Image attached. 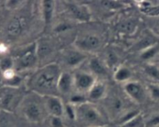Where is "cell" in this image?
Listing matches in <instances>:
<instances>
[{"label": "cell", "instance_id": "cell-1", "mask_svg": "<svg viewBox=\"0 0 159 127\" xmlns=\"http://www.w3.org/2000/svg\"><path fill=\"white\" fill-rule=\"evenodd\" d=\"M61 72L57 64H48L33 73L26 82L27 88L42 97L57 95V82Z\"/></svg>", "mask_w": 159, "mask_h": 127}, {"label": "cell", "instance_id": "cell-2", "mask_svg": "<svg viewBox=\"0 0 159 127\" xmlns=\"http://www.w3.org/2000/svg\"><path fill=\"white\" fill-rule=\"evenodd\" d=\"M75 120L84 127H95L107 125V119L99 108L86 102L75 106Z\"/></svg>", "mask_w": 159, "mask_h": 127}, {"label": "cell", "instance_id": "cell-3", "mask_svg": "<svg viewBox=\"0 0 159 127\" xmlns=\"http://www.w3.org/2000/svg\"><path fill=\"white\" fill-rule=\"evenodd\" d=\"M26 95L25 91L20 87H0V110L13 113L21 105Z\"/></svg>", "mask_w": 159, "mask_h": 127}, {"label": "cell", "instance_id": "cell-4", "mask_svg": "<svg viewBox=\"0 0 159 127\" xmlns=\"http://www.w3.org/2000/svg\"><path fill=\"white\" fill-rule=\"evenodd\" d=\"M105 108L107 115L112 120L120 123L127 115L134 110L127 103V101L119 94H112L104 98Z\"/></svg>", "mask_w": 159, "mask_h": 127}, {"label": "cell", "instance_id": "cell-5", "mask_svg": "<svg viewBox=\"0 0 159 127\" xmlns=\"http://www.w3.org/2000/svg\"><path fill=\"white\" fill-rule=\"evenodd\" d=\"M22 113L26 120L33 123H39L44 119L47 113L42 99H36L34 97L29 98L27 95L23 99L21 104Z\"/></svg>", "mask_w": 159, "mask_h": 127}, {"label": "cell", "instance_id": "cell-6", "mask_svg": "<svg viewBox=\"0 0 159 127\" xmlns=\"http://www.w3.org/2000/svg\"><path fill=\"white\" fill-rule=\"evenodd\" d=\"M14 60V70L22 71L35 66L38 61L37 54V43H32L20 51Z\"/></svg>", "mask_w": 159, "mask_h": 127}, {"label": "cell", "instance_id": "cell-7", "mask_svg": "<svg viewBox=\"0 0 159 127\" xmlns=\"http://www.w3.org/2000/svg\"><path fill=\"white\" fill-rule=\"evenodd\" d=\"M74 45L75 47L86 54L98 50L102 46V40L94 33H84L77 37Z\"/></svg>", "mask_w": 159, "mask_h": 127}, {"label": "cell", "instance_id": "cell-8", "mask_svg": "<svg viewBox=\"0 0 159 127\" xmlns=\"http://www.w3.org/2000/svg\"><path fill=\"white\" fill-rule=\"evenodd\" d=\"M28 26V18L23 14L15 15L8 23L6 33L8 38L16 39L23 34Z\"/></svg>", "mask_w": 159, "mask_h": 127}, {"label": "cell", "instance_id": "cell-9", "mask_svg": "<svg viewBox=\"0 0 159 127\" xmlns=\"http://www.w3.org/2000/svg\"><path fill=\"white\" fill-rule=\"evenodd\" d=\"M74 77V88L79 93L88 92L96 84V77L91 72L86 71H78L73 74Z\"/></svg>", "mask_w": 159, "mask_h": 127}, {"label": "cell", "instance_id": "cell-10", "mask_svg": "<svg viewBox=\"0 0 159 127\" xmlns=\"http://www.w3.org/2000/svg\"><path fill=\"white\" fill-rule=\"evenodd\" d=\"M124 92L134 104H140L146 99V90L140 82L129 81L124 85Z\"/></svg>", "mask_w": 159, "mask_h": 127}, {"label": "cell", "instance_id": "cell-11", "mask_svg": "<svg viewBox=\"0 0 159 127\" xmlns=\"http://www.w3.org/2000/svg\"><path fill=\"white\" fill-rule=\"evenodd\" d=\"M65 6L74 20L81 23H87L91 20V13L85 5L75 2H65Z\"/></svg>", "mask_w": 159, "mask_h": 127}, {"label": "cell", "instance_id": "cell-12", "mask_svg": "<svg viewBox=\"0 0 159 127\" xmlns=\"http://www.w3.org/2000/svg\"><path fill=\"white\" fill-rule=\"evenodd\" d=\"M43 101L47 113L50 116L61 118L65 114V106L61 98L57 95L44 96Z\"/></svg>", "mask_w": 159, "mask_h": 127}, {"label": "cell", "instance_id": "cell-13", "mask_svg": "<svg viewBox=\"0 0 159 127\" xmlns=\"http://www.w3.org/2000/svg\"><path fill=\"white\" fill-rule=\"evenodd\" d=\"M87 59V54L75 47L65 51L63 55L64 64L68 68H75L79 66Z\"/></svg>", "mask_w": 159, "mask_h": 127}, {"label": "cell", "instance_id": "cell-14", "mask_svg": "<svg viewBox=\"0 0 159 127\" xmlns=\"http://www.w3.org/2000/svg\"><path fill=\"white\" fill-rule=\"evenodd\" d=\"M74 88L73 74L68 71H62L57 82V91L62 94H69Z\"/></svg>", "mask_w": 159, "mask_h": 127}, {"label": "cell", "instance_id": "cell-15", "mask_svg": "<svg viewBox=\"0 0 159 127\" xmlns=\"http://www.w3.org/2000/svg\"><path fill=\"white\" fill-rule=\"evenodd\" d=\"M40 8H41L42 18L44 22L45 26L51 24L53 20L54 12L56 8V2L52 0H44L40 2Z\"/></svg>", "mask_w": 159, "mask_h": 127}, {"label": "cell", "instance_id": "cell-16", "mask_svg": "<svg viewBox=\"0 0 159 127\" xmlns=\"http://www.w3.org/2000/svg\"><path fill=\"white\" fill-rule=\"evenodd\" d=\"M136 5L142 13L148 16H159V2L152 1H140L136 2Z\"/></svg>", "mask_w": 159, "mask_h": 127}, {"label": "cell", "instance_id": "cell-17", "mask_svg": "<svg viewBox=\"0 0 159 127\" xmlns=\"http://www.w3.org/2000/svg\"><path fill=\"white\" fill-rule=\"evenodd\" d=\"M90 72L95 76H105L107 74V67L103 61L98 57H92L89 61Z\"/></svg>", "mask_w": 159, "mask_h": 127}, {"label": "cell", "instance_id": "cell-18", "mask_svg": "<svg viewBox=\"0 0 159 127\" xmlns=\"http://www.w3.org/2000/svg\"><path fill=\"white\" fill-rule=\"evenodd\" d=\"M54 50V46L51 41L48 40H40L37 42V54L38 60L44 59L51 54Z\"/></svg>", "mask_w": 159, "mask_h": 127}, {"label": "cell", "instance_id": "cell-19", "mask_svg": "<svg viewBox=\"0 0 159 127\" xmlns=\"http://www.w3.org/2000/svg\"><path fill=\"white\" fill-rule=\"evenodd\" d=\"M107 94V86L102 82L96 81L93 88L88 92V99L92 101H99L103 99Z\"/></svg>", "mask_w": 159, "mask_h": 127}, {"label": "cell", "instance_id": "cell-20", "mask_svg": "<svg viewBox=\"0 0 159 127\" xmlns=\"http://www.w3.org/2000/svg\"><path fill=\"white\" fill-rule=\"evenodd\" d=\"M113 77L116 81L125 84L130 81L131 77V71L128 68H126V67H118L115 70Z\"/></svg>", "mask_w": 159, "mask_h": 127}, {"label": "cell", "instance_id": "cell-21", "mask_svg": "<svg viewBox=\"0 0 159 127\" xmlns=\"http://www.w3.org/2000/svg\"><path fill=\"white\" fill-rule=\"evenodd\" d=\"M144 72L152 83L159 85V67L153 64L148 63L144 66Z\"/></svg>", "mask_w": 159, "mask_h": 127}, {"label": "cell", "instance_id": "cell-22", "mask_svg": "<svg viewBox=\"0 0 159 127\" xmlns=\"http://www.w3.org/2000/svg\"><path fill=\"white\" fill-rule=\"evenodd\" d=\"M102 8L109 11H116L128 6V2L122 1H100L99 2Z\"/></svg>", "mask_w": 159, "mask_h": 127}, {"label": "cell", "instance_id": "cell-23", "mask_svg": "<svg viewBox=\"0 0 159 127\" xmlns=\"http://www.w3.org/2000/svg\"><path fill=\"white\" fill-rule=\"evenodd\" d=\"M12 113L0 110V127H13Z\"/></svg>", "mask_w": 159, "mask_h": 127}, {"label": "cell", "instance_id": "cell-24", "mask_svg": "<svg viewBox=\"0 0 159 127\" xmlns=\"http://www.w3.org/2000/svg\"><path fill=\"white\" fill-rule=\"evenodd\" d=\"M159 51V43L153 45V46H150L148 49L144 50L142 52H141V57L144 60H152V58L156 56Z\"/></svg>", "mask_w": 159, "mask_h": 127}, {"label": "cell", "instance_id": "cell-25", "mask_svg": "<svg viewBox=\"0 0 159 127\" xmlns=\"http://www.w3.org/2000/svg\"><path fill=\"white\" fill-rule=\"evenodd\" d=\"M137 29V23L133 20H126L119 24V29L124 33L130 34L135 32Z\"/></svg>", "mask_w": 159, "mask_h": 127}, {"label": "cell", "instance_id": "cell-26", "mask_svg": "<svg viewBox=\"0 0 159 127\" xmlns=\"http://www.w3.org/2000/svg\"><path fill=\"white\" fill-rule=\"evenodd\" d=\"M0 69L2 72L14 69V60L12 57H4L0 61Z\"/></svg>", "mask_w": 159, "mask_h": 127}, {"label": "cell", "instance_id": "cell-27", "mask_svg": "<svg viewBox=\"0 0 159 127\" xmlns=\"http://www.w3.org/2000/svg\"><path fill=\"white\" fill-rule=\"evenodd\" d=\"M118 57L116 54L113 51H109L107 54V57H106V60L104 63L106 64L107 67H114L115 65L117 64Z\"/></svg>", "mask_w": 159, "mask_h": 127}, {"label": "cell", "instance_id": "cell-28", "mask_svg": "<svg viewBox=\"0 0 159 127\" xmlns=\"http://www.w3.org/2000/svg\"><path fill=\"white\" fill-rule=\"evenodd\" d=\"M148 87V91L151 97L155 100H159V85L151 83Z\"/></svg>", "mask_w": 159, "mask_h": 127}, {"label": "cell", "instance_id": "cell-29", "mask_svg": "<svg viewBox=\"0 0 159 127\" xmlns=\"http://www.w3.org/2000/svg\"><path fill=\"white\" fill-rule=\"evenodd\" d=\"M151 32L159 39V16L155 17L150 23Z\"/></svg>", "mask_w": 159, "mask_h": 127}, {"label": "cell", "instance_id": "cell-30", "mask_svg": "<svg viewBox=\"0 0 159 127\" xmlns=\"http://www.w3.org/2000/svg\"><path fill=\"white\" fill-rule=\"evenodd\" d=\"M50 125L51 127H64L63 122L61 117L50 116Z\"/></svg>", "mask_w": 159, "mask_h": 127}, {"label": "cell", "instance_id": "cell-31", "mask_svg": "<svg viewBox=\"0 0 159 127\" xmlns=\"http://www.w3.org/2000/svg\"><path fill=\"white\" fill-rule=\"evenodd\" d=\"M148 127H155L159 125V114L152 116L147 122Z\"/></svg>", "mask_w": 159, "mask_h": 127}, {"label": "cell", "instance_id": "cell-32", "mask_svg": "<svg viewBox=\"0 0 159 127\" xmlns=\"http://www.w3.org/2000/svg\"><path fill=\"white\" fill-rule=\"evenodd\" d=\"M23 3V2L22 1H8L6 2V6L7 8L10 9H15L16 8H18L19 6H21Z\"/></svg>", "mask_w": 159, "mask_h": 127}, {"label": "cell", "instance_id": "cell-33", "mask_svg": "<svg viewBox=\"0 0 159 127\" xmlns=\"http://www.w3.org/2000/svg\"><path fill=\"white\" fill-rule=\"evenodd\" d=\"M95 127H110V125H108V124H107V125H99V126H95Z\"/></svg>", "mask_w": 159, "mask_h": 127}]
</instances>
